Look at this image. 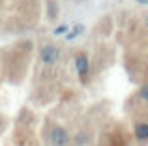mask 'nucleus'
Returning a JSON list of instances; mask_svg holds the SVG:
<instances>
[{
  "mask_svg": "<svg viewBox=\"0 0 148 146\" xmlns=\"http://www.w3.org/2000/svg\"><path fill=\"white\" fill-rule=\"evenodd\" d=\"M68 133H66L64 128H60V126H56V128L53 129V133H51V141H53V146H66L68 144Z\"/></svg>",
  "mask_w": 148,
  "mask_h": 146,
  "instance_id": "2",
  "label": "nucleus"
},
{
  "mask_svg": "<svg viewBox=\"0 0 148 146\" xmlns=\"http://www.w3.org/2000/svg\"><path fill=\"white\" fill-rule=\"evenodd\" d=\"M75 66H77V71L81 73V75H86L88 73V60H86V56H83V55H79L75 58Z\"/></svg>",
  "mask_w": 148,
  "mask_h": 146,
  "instance_id": "3",
  "label": "nucleus"
},
{
  "mask_svg": "<svg viewBox=\"0 0 148 146\" xmlns=\"http://www.w3.org/2000/svg\"><path fill=\"white\" fill-rule=\"evenodd\" d=\"M64 34H68V26H66V25L58 26V28L54 30V36H64Z\"/></svg>",
  "mask_w": 148,
  "mask_h": 146,
  "instance_id": "6",
  "label": "nucleus"
},
{
  "mask_svg": "<svg viewBox=\"0 0 148 146\" xmlns=\"http://www.w3.org/2000/svg\"><path fill=\"white\" fill-rule=\"evenodd\" d=\"M135 137L139 141H146L148 139V124H139L135 128Z\"/></svg>",
  "mask_w": 148,
  "mask_h": 146,
  "instance_id": "4",
  "label": "nucleus"
},
{
  "mask_svg": "<svg viewBox=\"0 0 148 146\" xmlns=\"http://www.w3.org/2000/svg\"><path fill=\"white\" fill-rule=\"evenodd\" d=\"M83 30H84V26H83V25H75L71 32L66 34V40H75L77 36H81V34H83Z\"/></svg>",
  "mask_w": 148,
  "mask_h": 146,
  "instance_id": "5",
  "label": "nucleus"
},
{
  "mask_svg": "<svg viewBox=\"0 0 148 146\" xmlns=\"http://www.w3.org/2000/svg\"><path fill=\"white\" fill-rule=\"evenodd\" d=\"M139 4H148V0H137Z\"/></svg>",
  "mask_w": 148,
  "mask_h": 146,
  "instance_id": "8",
  "label": "nucleus"
},
{
  "mask_svg": "<svg viewBox=\"0 0 148 146\" xmlns=\"http://www.w3.org/2000/svg\"><path fill=\"white\" fill-rule=\"evenodd\" d=\"M146 25H148V19H146Z\"/></svg>",
  "mask_w": 148,
  "mask_h": 146,
  "instance_id": "9",
  "label": "nucleus"
},
{
  "mask_svg": "<svg viewBox=\"0 0 148 146\" xmlns=\"http://www.w3.org/2000/svg\"><path fill=\"white\" fill-rule=\"evenodd\" d=\"M58 56H60V53H58V49L54 45H45L40 53V58L43 64H54L58 60Z\"/></svg>",
  "mask_w": 148,
  "mask_h": 146,
  "instance_id": "1",
  "label": "nucleus"
},
{
  "mask_svg": "<svg viewBox=\"0 0 148 146\" xmlns=\"http://www.w3.org/2000/svg\"><path fill=\"white\" fill-rule=\"evenodd\" d=\"M141 96H143L145 99H148V86H143V88H141Z\"/></svg>",
  "mask_w": 148,
  "mask_h": 146,
  "instance_id": "7",
  "label": "nucleus"
}]
</instances>
